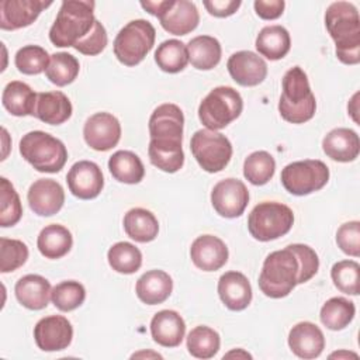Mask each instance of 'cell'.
<instances>
[{
    "instance_id": "cell-1",
    "label": "cell",
    "mask_w": 360,
    "mask_h": 360,
    "mask_svg": "<svg viewBox=\"0 0 360 360\" xmlns=\"http://www.w3.org/2000/svg\"><path fill=\"white\" fill-rule=\"evenodd\" d=\"M319 269L316 252L304 243H292L266 256L259 276L260 291L270 298L287 297L297 284L309 281Z\"/></svg>"
},
{
    "instance_id": "cell-2",
    "label": "cell",
    "mask_w": 360,
    "mask_h": 360,
    "mask_svg": "<svg viewBox=\"0 0 360 360\" xmlns=\"http://www.w3.org/2000/svg\"><path fill=\"white\" fill-rule=\"evenodd\" d=\"M325 25L335 42L338 59L345 65L360 62V17L349 1L330 3L325 11Z\"/></svg>"
},
{
    "instance_id": "cell-3",
    "label": "cell",
    "mask_w": 360,
    "mask_h": 360,
    "mask_svg": "<svg viewBox=\"0 0 360 360\" xmlns=\"http://www.w3.org/2000/svg\"><path fill=\"white\" fill-rule=\"evenodd\" d=\"M94 1L66 0L62 1L55 22L49 30V39L55 46H75L94 27Z\"/></svg>"
},
{
    "instance_id": "cell-4",
    "label": "cell",
    "mask_w": 360,
    "mask_h": 360,
    "mask_svg": "<svg viewBox=\"0 0 360 360\" xmlns=\"http://www.w3.org/2000/svg\"><path fill=\"white\" fill-rule=\"evenodd\" d=\"M281 90L278 112L283 120L291 124H304L315 115L316 100L302 68L292 66L284 73Z\"/></svg>"
},
{
    "instance_id": "cell-5",
    "label": "cell",
    "mask_w": 360,
    "mask_h": 360,
    "mask_svg": "<svg viewBox=\"0 0 360 360\" xmlns=\"http://www.w3.org/2000/svg\"><path fill=\"white\" fill-rule=\"evenodd\" d=\"M21 156L41 173H58L68 160L65 143L44 131H31L20 141Z\"/></svg>"
},
{
    "instance_id": "cell-6",
    "label": "cell",
    "mask_w": 360,
    "mask_h": 360,
    "mask_svg": "<svg viewBox=\"0 0 360 360\" xmlns=\"http://www.w3.org/2000/svg\"><path fill=\"white\" fill-rule=\"evenodd\" d=\"M243 110L239 91L231 86L214 87L198 105V118L207 129L218 131L236 120Z\"/></svg>"
},
{
    "instance_id": "cell-7",
    "label": "cell",
    "mask_w": 360,
    "mask_h": 360,
    "mask_svg": "<svg viewBox=\"0 0 360 360\" xmlns=\"http://www.w3.org/2000/svg\"><path fill=\"white\" fill-rule=\"evenodd\" d=\"M292 224V210L277 201L259 202L248 217L249 233L260 242H269L284 236L290 232Z\"/></svg>"
},
{
    "instance_id": "cell-8",
    "label": "cell",
    "mask_w": 360,
    "mask_h": 360,
    "mask_svg": "<svg viewBox=\"0 0 360 360\" xmlns=\"http://www.w3.org/2000/svg\"><path fill=\"white\" fill-rule=\"evenodd\" d=\"M155 27L142 18L124 25L114 39V55L125 66L141 63L155 45Z\"/></svg>"
},
{
    "instance_id": "cell-9",
    "label": "cell",
    "mask_w": 360,
    "mask_h": 360,
    "mask_svg": "<svg viewBox=\"0 0 360 360\" xmlns=\"http://www.w3.org/2000/svg\"><path fill=\"white\" fill-rule=\"evenodd\" d=\"M190 149L200 167L208 173L221 172L232 158V145L229 139L221 132L207 128L193 134Z\"/></svg>"
},
{
    "instance_id": "cell-10",
    "label": "cell",
    "mask_w": 360,
    "mask_h": 360,
    "mask_svg": "<svg viewBox=\"0 0 360 360\" xmlns=\"http://www.w3.org/2000/svg\"><path fill=\"white\" fill-rule=\"evenodd\" d=\"M329 180V169L319 159L288 163L281 170V184L292 195H308L321 190Z\"/></svg>"
},
{
    "instance_id": "cell-11",
    "label": "cell",
    "mask_w": 360,
    "mask_h": 360,
    "mask_svg": "<svg viewBox=\"0 0 360 360\" xmlns=\"http://www.w3.org/2000/svg\"><path fill=\"white\" fill-rule=\"evenodd\" d=\"M249 202V191L239 179L228 177L219 180L211 191V204L218 215L224 218L240 217Z\"/></svg>"
},
{
    "instance_id": "cell-12",
    "label": "cell",
    "mask_w": 360,
    "mask_h": 360,
    "mask_svg": "<svg viewBox=\"0 0 360 360\" xmlns=\"http://www.w3.org/2000/svg\"><path fill=\"white\" fill-rule=\"evenodd\" d=\"M83 138L94 150H110L117 146L121 139V124L117 117L110 112H96L84 122Z\"/></svg>"
},
{
    "instance_id": "cell-13",
    "label": "cell",
    "mask_w": 360,
    "mask_h": 360,
    "mask_svg": "<svg viewBox=\"0 0 360 360\" xmlns=\"http://www.w3.org/2000/svg\"><path fill=\"white\" fill-rule=\"evenodd\" d=\"M34 339L37 346L44 352H59L72 343L73 326L62 315H49L35 323Z\"/></svg>"
},
{
    "instance_id": "cell-14",
    "label": "cell",
    "mask_w": 360,
    "mask_h": 360,
    "mask_svg": "<svg viewBox=\"0 0 360 360\" xmlns=\"http://www.w3.org/2000/svg\"><path fill=\"white\" fill-rule=\"evenodd\" d=\"M69 191L80 200L96 198L103 187L104 177L97 163L91 160H79L68 172L66 176Z\"/></svg>"
},
{
    "instance_id": "cell-15",
    "label": "cell",
    "mask_w": 360,
    "mask_h": 360,
    "mask_svg": "<svg viewBox=\"0 0 360 360\" xmlns=\"http://www.w3.org/2000/svg\"><path fill=\"white\" fill-rule=\"evenodd\" d=\"M49 6L52 1L45 0H3L0 1V28L14 31L28 27Z\"/></svg>"
},
{
    "instance_id": "cell-16",
    "label": "cell",
    "mask_w": 360,
    "mask_h": 360,
    "mask_svg": "<svg viewBox=\"0 0 360 360\" xmlns=\"http://www.w3.org/2000/svg\"><path fill=\"white\" fill-rule=\"evenodd\" d=\"M231 77L243 87L260 84L267 76V63L252 51H238L226 62Z\"/></svg>"
},
{
    "instance_id": "cell-17",
    "label": "cell",
    "mask_w": 360,
    "mask_h": 360,
    "mask_svg": "<svg viewBox=\"0 0 360 360\" xmlns=\"http://www.w3.org/2000/svg\"><path fill=\"white\" fill-rule=\"evenodd\" d=\"M30 208L39 217H51L60 211L65 202L63 187L53 179L35 180L27 193Z\"/></svg>"
},
{
    "instance_id": "cell-18",
    "label": "cell",
    "mask_w": 360,
    "mask_h": 360,
    "mask_svg": "<svg viewBox=\"0 0 360 360\" xmlns=\"http://www.w3.org/2000/svg\"><path fill=\"white\" fill-rule=\"evenodd\" d=\"M228 248L222 239L214 235L195 238L190 248V257L195 267L202 271H217L228 262Z\"/></svg>"
},
{
    "instance_id": "cell-19",
    "label": "cell",
    "mask_w": 360,
    "mask_h": 360,
    "mask_svg": "<svg viewBox=\"0 0 360 360\" xmlns=\"http://www.w3.org/2000/svg\"><path fill=\"white\" fill-rule=\"evenodd\" d=\"M158 18L163 30L173 35H187L200 22L198 8L188 0H170L166 10Z\"/></svg>"
},
{
    "instance_id": "cell-20",
    "label": "cell",
    "mask_w": 360,
    "mask_h": 360,
    "mask_svg": "<svg viewBox=\"0 0 360 360\" xmlns=\"http://www.w3.org/2000/svg\"><path fill=\"white\" fill-rule=\"evenodd\" d=\"M288 346L300 359H315L325 349V336L319 326L309 321H302L290 329Z\"/></svg>"
},
{
    "instance_id": "cell-21",
    "label": "cell",
    "mask_w": 360,
    "mask_h": 360,
    "mask_svg": "<svg viewBox=\"0 0 360 360\" xmlns=\"http://www.w3.org/2000/svg\"><path fill=\"white\" fill-rule=\"evenodd\" d=\"M184 115L179 105L165 103L158 105L149 118V135L156 139L183 141Z\"/></svg>"
},
{
    "instance_id": "cell-22",
    "label": "cell",
    "mask_w": 360,
    "mask_h": 360,
    "mask_svg": "<svg viewBox=\"0 0 360 360\" xmlns=\"http://www.w3.org/2000/svg\"><path fill=\"white\" fill-rule=\"evenodd\" d=\"M218 295L231 311H242L252 301V285L240 271H226L218 280Z\"/></svg>"
},
{
    "instance_id": "cell-23",
    "label": "cell",
    "mask_w": 360,
    "mask_h": 360,
    "mask_svg": "<svg viewBox=\"0 0 360 360\" xmlns=\"http://www.w3.org/2000/svg\"><path fill=\"white\" fill-rule=\"evenodd\" d=\"M186 333V323L181 315L173 309L156 312L150 321V335L163 347H177Z\"/></svg>"
},
{
    "instance_id": "cell-24",
    "label": "cell",
    "mask_w": 360,
    "mask_h": 360,
    "mask_svg": "<svg viewBox=\"0 0 360 360\" xmlns=\"http://www.w3.org/2000/svg\"><path fill=\"white\" fill-rule=\"evenodd\" d=\"M322 149L332 160L353 162L360 152V139L357 132L350 128H335L323 136Z\"/></svg>"
},
{
    "instance_id": "cell-25",
    "label": "cell",
    "mask_w": 360,
    "mask_h": 360,
    "mask_svg": "<svg viewBox=\"0 0 360 360\" xmlns=\"http://www.w3.org/2000/svg\"><path fill=\"white\" fill-rule=\"evenodd\" d=\"M51 284L39 274H25L14 285L17 301L32 311L46 308L51 300Z\"/></svg>"
},
{
    "instance_id": "cell-26",
    "label": "cell",
    "mask_w": 360,
    "mask_h": 360,
    "mask_svg": "<svg viewBox=\"0 0 360 360\" xmlns=\"http://www.w3.org/2000/svg\"><path fill=\"white\" fill-rule=\"evenodd\" d=\"M72 103L59 90L38 93L34 117L49 125H60L72 115Z\"/></svg>"
},
{
    "instance_id": "cell-27",
    "label": "cell",
    "mask_w": 360,
    "mask_h": 360,
    "mask_svg": "<svg viewBox=\"0 0 360 360\" xmlns=\"http://www.w3.org/2000/svg\"><path fill=\"white\" fill-rule=\"evenodd\" d=\"M173 291V280L163 270H149L143 273L135 285L136 297L146 305L165 302Z\"/></svg>"
},
{
    "instance_id": "cell-28",
    "label": "cell",
    "mask_w": 360,
    "mask_h": 360,
    "mask_svg": "<svg viewBox=\"0 0 360 360\" xmlns=\"http://www.w3.org/2000/svg\"><path fill=\"white\" fill-rule=\"evenodd\" d=\"M149 160L153 166L166 173H176L184 165L181 141L150 138L148 146Z\"/></svg>"
},
{
    "instance_id": "cell-29",
    "label": "cell",
    "mask_w": 360,
    "mask_h": 360,
    "mask_svg": "<svg viewBox=\"0 0 360 360\" xmlns=\"http://www.w3.org/2000/svg\"><path fill=\"white\" fill-rule=\"evenodd\" d=\"M37 93L24 82L13 80L6 84L1 93L3 107L15 117L34 115L37 105Z\"/></svg>"
},
{
    "instance_id": "cell-30",
    "label": "cell",
    "mask_w": 360,
    "mask_h": 360,
    "mask_svg": "<svg viewBox=\"0 0 360 360\" xmlns=\"http://www.w3.org/2000/svg\"><path fill=\"white\" fill-rule=\"evenodd\" d=\"M73 245L70 231L60 224H49L41 229L37 238V248L46 259H60L69 253Z\"/></svg>"
},
{
    "instance_id": "cell-31",
    "label": "cell",
    "mask_w": 360,
    "mask_h": 360,
    "mask_svg": "<svg viewBox=\"0 0 360 360\" xmlns=\"http://www.w3.org/2000/svg\"><path fill=\"white\" fill-rule=\"evenodd\" d=\"M124 231L125 233L139 243L152 242L159 232V222L153 212L146 208H131L124 215Z\"/></svg>"
},
{
    "instance_id": "cell-32",
    "label": "cell",
    "mask_w": 360,
    "mask_h": 360,
    "mask_svg": "<svg viewBox=\"0 0 360 360\" xmlns=\"http://www.w3.org/2000/svg\"><path fill=\"white\" fill-rule=\"evenodd\" d=\"M255 46L262 56L270 60L283 59L291 48L290 32L281 25L263 27L256 37Z\"/></svg>"
},
{
    "instance_id": "cell-33",
    "label": "cell",
    "mask_w": 360,
    "mask_h": 360,
    "mask_svg": "<svg viewBox=\"0 0 360 360\" xmlns=\"http://www.w3.org/2000/svg\"><path fill=\"white\" fill-rule=\"evenodd\" d=\"M188 62L198 70L214 69L222 55L221 44L217 38L211 35H198L190 39L187 44Z\"/></svg>"
},
{
    "instance_id": "cell-34",
    "label": "cell",
    "mask_w": 360,
    "mask_h": 360,
    "mask_svg": "<svg viewBox=\"0 0 360 360\" xmlns=\"http://www.w3.org/2000/svg\"><path fill=\"white\" fill-rule=\"evenodd\" d=\"M111 176L124 184H136L145 176V167L139 156L131 150H117L108 159Z\"/></svg>"
},
{
    "instance_id": "cell-35",
    "label": "cell",
    "mask_w": 360,
    "mask_h": 360,
    "mask_svg": "<svg viewBox=\"0 0 360 360\" xmlns=\"http://www.w3.org/2000/svg\"><path fill=\"white\" fill-rule=\"evenodd\" d=\"M354 302L345 297H332L321 308V322L330 330L345 329L354 318Z\"/></svg>"
},
{
    "instance_id": "cell-36",
    "label": "cell",
    "mask_w": 360,
    "mask_h": 360,
    "mask_svg": "<svg viewBox=\"0 0 360 360\" xmlns=\"http://www.w3.org/2000/svg\"><path fill=\"white\" fill-rule=\"evenodd\" d=\"M155 62L166 73H179L188 63L187 45L179 39H166L155 51Z\"/></svg>"
},
{
    "instance_id": "cell-37",
    "label": "cell",
    "mask_w": 360,
    "mask_h": 360,
    "mask_svg": "<svg viewBox=\"0 0 360 360\" xmlns=\"http://www.w3.org/2000/svg\"><path fill=\"white\" fill-rule=\"evenodd\" d=\"M219 346V335L210 326H195L187 335V350L195 359L205 360L214 357L218 353Z\"/></svg>"
},
{
    "instance_id": "cell-38",
    "label": "cell",
    "mask_w": 360,
    "mask_h": 360,
    "mask_svg": "<svg viewBox=\"0 0 360 360\" xmlns=\"http://www.w3.org/2000/svg\"><path fill=\"white\" fill-rule=\"evenodd\" d=\"M107 260L117 273L132 274L142 266V253L129 242H117L108 249Z\"/></svg>"
},
{
    "instance_id": "cell-39",
    "label": "cell",
    "mask_w": 360,
    "mask_h": 360,
    "mask_svg": "<svg viewBox=\"0 0 360 360\" xmlns=\"http://www.w3.org/2000/svg\"><path fill=\"white\" fill-rule=\"evenodd\" d=\"M79 70L80 65L76 56L68 52H56L51 55V60L45 70V75L51 83L63 87L75 82Z\"/></svg>"
},
{
    "instance_id": "cell-40",
    "label": "cell",
    "mask_w": 360,
    "mask_h": 360,
    "mask_svg": "<svg viewBox=\"0 0 360 360\" xmlns=\"http://www.w3.org/2000/svg\"><path fill=\"white\" fill-rule=\"evenodd\" d=\"M276 172V160L266 150L252 152L243 162V176L253 186L266 184Z\"/></svg>"
},
{
    "instance_id": "cell-41",
    "label": "cell",
    "mask_w": 360,
    "mask_h": 360,
    "mask_svg": "<svg viewBox=\"0 0 360 360\" xmlns=\"http://www.w3.org/2000/svg\"><path fill=\"white\" fill-rule=\"evenodd\" d=\"M84 285L75 280L60 281L51 291V301L62 312H70L79 308L84 302Z\"/></svg>"
},
{
    "instance_id": "cell-42",
    "label": "cell",
    "mask_w": 360,
    "mask_h": 360,
    "mask_svg": "<svg viewBox=\"0 0 360 360\" xmlns=\"http://www.w3.org/2000/svg\"><path fill=\"white\" fill-rule=\"evenodd\" d=\"M22 217V205L14 186L6 179H0V226L15 225Z\"/></svg>"
},
{
    "instance_id": "cell-43",
    "label": "cell",
    "mask_w": 360,
    "mask_h": 360,
    "mask_svg": "<svg viewBox=\"0 0 360 360\" xmlns=\"http://www.w3.org/2000/svg\"><path fill=\"white\" fill-rule=\"evenodd\" d=\"M51 56L39 45H25L14 56L15 68L22 75H39L46 70Z\"/></svg>"
},
{
    "instance_id": "cell-44",
    "label": "cell",
    "mask_w": 360,
    "mask_h": 360,
    "mask_svg": "<svg viewBox=\"0 0 360 360\" xmlns=\"http://www.w3.org/2000/svg\"><path fill=\"white\" fill-rule=\"evenodd\" d=\"M359 276L360 266L356 260H340L330 269L335 287L347 295H359Z\"/></svg>"
},
{
    "instance_id": "cell-45",
    "label": "cell",
    "mask_w": 360,
    "mask_h": 360,
    "mask_svg": "<svg viewBox=\"0 0 360 360\" xmlns=\"http://www.w3.org/2000/svg\"><path fill=\"white\" fill-rule=\"evenodd\" d=\"M28 259V248L20 239H0V271L10 273L21 267Z\"/></svg>"
},
{
    "instance_id": "cell-46",
    "label": "cell",
    "mask_w": 360,
    "mask_h": 360,
    "mask_svg": "<svg viewBox=\"0 0 360 360\" xmlns=\"http://www.w3.org/2000/svg\"><path fill=\"white\" fill-rule=\"evenodd\" d=\"M336 243L339 249L353 257L360 256V222L349 221L339 226L336 232Z\"/></svg>"
},
{
    "instance_id": "cell-47",
    "label": "cell",
    "mask_w": 360,
    "mask_h": 360,
    "mask_svg": "<svg viewBox=\"0 0 360 360\" xmlns=\"http://www.w3.org/2000/svg\"><path fill=\"white\" fill-rule=\"evenodd\" d=\"M108 42V37H107V31L104 28V25L96 20L93 30L83 38L80 39L73 48L87 56H94L101 53Z\"/></svg>"
},
{
    "instance_id": "cell-48",
    "label": "cell",
    "mask_w": 360,
    "mask_h": 360,
    "mask_svg": "<svg viewBox=\"0 0 360 360\" xmlns=\"http://www.w3.org/2000/svg\"><path fill=\"white\" fill-rule=\"evenodd\" d=\"M205 10L218 18H225L238 11L242 1L240 0H204Z\"/></svg>"
},
{
    "instance_id": "cell-49",
    "label": "cell",
    "mask_w": 360,
    "mask_h": 360,
    "mask_svg": "<svg viewBox=\"0 0 360 360\" xmlns=\"http://www.w3.org/2000/svg\"><path fill=\"white\" fill-rule=\"evenodd\" d=\"M253 7L260 18L276 20L283 14L285 3L283 0H256Z\"/></svg>"
},
{
    "instance_id": "cell-50",
    "label": "cell",
    "mask_w": 360,
    "mask_h": 360,
    "mask_svg": "<svg viewBox=\"0 0 360 360\" xmlns=\"http://www.w3.org/2000/svg\"><path fill=\"white\" fill-rule=\"evenodd\" d=\"M169 1L170 0H162V1H141V6L143 10H146L149 14L155 15V17H159L165 10L166 7L169 6Z\"/></svg>"
},
{
    "instance_id": "cell-51",
    "label": "cell",
    "mask_w": 360,
    "mask_h": 360,
    "mask_svg": "<svg viewBox=\"0 0 360 360\" xmlns=\"http://www.w3.org/2000/svg\"><path fill=\"white\" fill-rule=\"evenodd\" d=\"M357 98H359V93H354L347 104V111L352 115V118L354 120V122H359V120H357Z\"/></svg>"
},
{
    "instance_id": "cell-52",
    "label": "cell",
    "mask_w": 360,
    "mask_h": 360,
    "mask_svg": "<svg viewBox=\"0 0 360 360\" xmlns=\"http://www.w3.org/2000/svg\"><path fill=\"white\" fill-rule=\"evenodd\" d=\"M229 357H236V359H252V356H250L248 352H245L243 349H233V350H231L229 353H226V354L224 356V359H229Z\"/></svg>"
},
{
    "instance_id": "cell-53",
    "label": "cell",
    "mask_w": 360,
    "mask_h": 360,
    "mask_svg": "<svg viewBox=\"0 0 360 360\" xmlns=\"http://www.w3.org/2000/svg\"><path fill=\"white\" fill-rule=\"evenodd\" d=\"M1 134H3V156H1V160H4L7 158V153H8V143H7L8 134H7V129L1 128Z\"/></svg>"
},
{
    "instance_id": "cell-54",
    "label": "cell",
    "mask_w": 360,
    "mask_h": 360,
    "mask_svg": "<svg viewBox=\"0 0 360 360\" xmlns=\"http://www.w3.org/2000/svg\"><path fill=\"white\" fill-rule=\"evenodd\" d=\"M132 359L135 357H155V359H162V356L159 353H155V352H138V353H134L131 356Z\"/></svg>"
},
{
    "instance_id": "cell-55",
    "label": "cell",
    "mask_w": 360,
    "mask_h": 360,
    "mask_svg": "<svg viewBox=\"0 0 360 360\" xmlns=\"http://www.w3.org/2000/svg\"><path fill=\"white\" fill-rule=\"evenodd\" d=\"M329 357H330V359H333V357H338V359H340V357H357V354H356V353H352V352H345V350H342V352L332 353Z\"/></svg>"
}]
</instances>
